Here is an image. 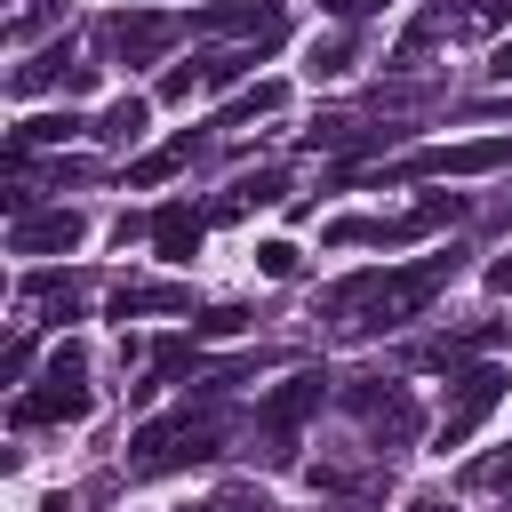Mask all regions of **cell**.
<instances>
[{"mask_svg":"<svg viewBox=\"0 0 512 512\" xmlns=\"http://www.w3.org/2000/svg\"><path fill=\"white\" fill-rule=\"evenodd\" d=\"M448 280H456V256H448V248H440V256H416V264H392V272H352V280L328 288V320H336L344 336L408 328V320H424V304H432Z\"/></svg>","mask_w":512,"mask_h":512,"instance_id":"6da1fadb","label":"cell"},{"mask_svg":"<svg viewBox=\"0 0 512 512\" xmlns=\"http://www.w3.org/2000/svg\"><path fill=\"white\" fill-rule=\"evenodd\" d=\"M216 456H224V416H216V400L176 408V416H160V424L136 432V472H192V464H216Z\"/></svg>","mask_w":512,"mask_h":512,"instance_id":"7a4b0ae2","label":"cell"},{"mask_svg":"<svg viewBox=\"0 0 512 512\" xmlns=\"http://www.w3.org/2000/svg\"><path fill=\"white\" fill-rule=\"evenodd\" d=\"M96 408V392H88V352L80 344H56L48 352V376L32 384V392H16V424L24 432H40V424H80Z\"/></svg>","mask_w":512,"mask_h":512,"instance_id":"3957f363","label":"cell"},{"mask_svg":"<svg viewBox=\"0 0 512 512\" xmlns=\"http://www.w3.org/2000/svg\"><path fill=\"white\" fill-rule=\"evenodd\" d=\"M456 216H464V200H456V192H424L408 216H336L320 240H328V248H392V240L440 232V224H456Z\"/></svg>","mask_w":512,"mask_h":512,"instance_id":"277c9868","label":"cell"},{"mask_svg":"<svg viewBox=\"0 0 512 512\" xmlns=\"http://www.w3.org/2000/svg\"><path fill=\"white\" fill-rule=\"evenodd\" d=\"M320 400H328V368H296L288 384H272L256 400V432H264V456L272 464H296V432H304V416Z\"/></svg>","mask_w":512,"mask_h":512,"instance_id":"5b68a950","label":"cell"},{"mask_svg":"<svg viewBox=\"0 0 512 512\" xmlns=\"http://www.w3.org/2000/svg\"><path fill=\"white\" fill-rule=\"evenodd\" d=\"M344 408L360 416V432H368L376 456H400V448H416V432H424V408H416L408 384H352Z\"/></svg>","mask_w":512,"mask_h":512,"instance_id":"8992f818","label":"cell"},{"mask_svg":"<svg viewBox=\"0 0 512 512\" xmlns=\"http://www.w3.org/2000/svg\"><path fill=\"white\" fill-rule=\"evenodd\" d=\"M504 392H512V376H504V368H488V360L456 368V376H448V408H440V432H432V440H440V448H464V440L504 408Z\"/></svg>","mask_w":512,"mask_h":512,"instance_id":"52a82bcc","label":"cell"},{"mask_svg":"<svg viewBox=\"0 0 512 512\" xmlns=\"http://www.w3.org/2000/svg\"><path fill=\"white\" fill-rule=\"evenodd\" d=\"M512 168V136H472V144H424L400 160V176H496Z\"/></svg>","mask_w":512,"mask_h":512,"instance_id":"ba28073f","label":"cell"},{"mask_svg":"<svg viewBox=\"0 0 512 512\" xmlns=\"http://www.w3.org/2000/svg\"><path fill=\"white\" fill-rule=\"evenodd\" d=\"M88 240V216L80 208H32V216H8V256H72Z\"/></svg>","mask_w":512,"mask_h":512,"instance_id":"9c48e42d","label":"cell"},{"mask_svg":"<svg viewBox=\"0 0 512 512\" xmlns=\"http://www.w3.org/2000/svg\"><path fill=\"white\" fill-rule=\"evenodd\" d=\"M176 16H152V8H128V16H104V48L120 56V64H160L168 48H176Z\"/></svg>","mask_w":512,"mask_h":512,"instance_id":"30bf717a","label":"cell"},{"mask_svg":"<svg viewBox=\"0 0 512 512\" xmlns=\"http://www.w3.org/2000/svg\"><path fill=\"white\" fill-rule=\"evenodd\" d=\"M184 24L192 32H240V40H280L288 32L280 0H216V8H192Z\"/></svg>","mask_w":512,"mask_h":512,"instance_id":"8fae6325","label":"cell"},{"mask_svg":"<svg viewBox=\"0 0 512 512\" xmlns=\"http://www.w3.org/2000/svg\"><path fill=\"white\" fill-rule=\"evenodd\" d=\"M16 96H40V88H64V96H80V88H96V64H80L72 48H48V56H32V64H16V80H8Z\"/></svg>","mask_w":512,"mask_h":512,"instance_id":"7c38bea8","label":"cell"},{"mask_svg":"<svg viewBox=\"0 0 512 512\" xmlns=\"http://www.w3.org/2000/svg\"><path fill=\"white\" fill-rule=\"evenodd\" d=\"M200 232H208L200 208H184V200L152 208V256H160V264H192V256H200Z\"/></svg>","mask_w":512,"mask_h":512,"instance_id":"4fadbf2b","label":"cell"},{"mask_svg":"<svg viewBox=\"0 0 512 512\" xmlns=\"http://www.w3.org/2000/svg\"><path fill=\"white\" fill-rule=\"evenodd\" d=\"M64 136H96V120H80V112H32V120H16V136H8V160L24 168L40 144H64Z\"/></svg>","mask_w":512,"mask_h":512,"instance_id":"5bb4252c","label":"cell"},{"mask_svg":"<svg viewBox=\"0 0 512 512\" xmlns=\"http://www.w3.org/2000/svg\"><path fill=\"white\" fill-rule=\"evenodd\" d=\"M392 136L400 128H376V120H320V128H304V152H376Z\"/></svg>","mask_w":512,"mask_h":512,"instance_id":"9a60e30c","label":"cell"},{"mask_svg":"<svg viewBox=\"0 0 512 512\" xmlns=\"http://www.w3.org/2000/svg\"><path fill=\"white\" fill-rule=\"evenodd\" d=\"M112 312H120V320H144V312H192V288H176V280H136V288L112 296Z\"/></svg>","mask_w":512,"mask_h":512,"instance_id":"2e32d148","label":"cell"},{"mask_svg":"<svg viewBox=\"0 0 512 512\" xmlns=\"http://www.w3.org/2000/svg\"><path fill=\"white\" fill-rule=\"evenodd\" d=\"M144 120H152V104H144V96H120V104H104V112H96V144H120V152H128V144L144 136Z\"/></svg>","mask_w":512,"mask_h":512,"instance_id":"e0dca14e","label":"cell"},{"mask_svg":"<svg viewBox=\"0 0 512 512\" xmlns=\"http://www.w3.org/2000/svg\"><path fill=\"white\" fill-rule=\"evenodd\" d=\"M192 152H200V136H168L160 152H144V160L128 168V184H168V176H176V168H184Z\"/></svg>","mask_w":512,"mask_h":512,"instance_id":"ac0fdd59","label":"cell"},{"mask_svg":"<svg viewBox=\"0 0 512 512\" xmlns=\"http://www.w3.org/2000/svg\"><path fill=\"white\" fill-rule=\"evenodd\" d=\"M288 184H280V168H256V176H240L224 200H216V216H240V208H264V200H280Z\"/></svg>","mask_w":512,"mask_h":512,"instance_id":"d6986e66","label":"cell"},{"mask_svg":"<svg viewBox=\"0 0 512 512\" xmlns=\"http://www.w3.org/2000/svg\"><path fill=\"white\" fill-rule=\"evenodd\" d=\"M280 96H288V88H280V80H256V88H240V96H232V104H224V128H248V120H256V112H280Z\"/></svg>","mask_w":512,"mask_h":512,"instance_id":"ffe728a7","label":"cell"},{"mask_svg":"<svg viewBox=\"0 0 512 512\" xmlns=\"http://www.w3.org/2000/svg\"><path fill=\"white\" fill-rule=\"evenodd\" d=\"M72 296H80L72 272H64V280H56V272H32V280H24V304H56V312H72Z\"/></svg>","mask_w":512,"mask_h":512,"instance_id":"44dd1931","label":"cell"},{"mask_svg":"<svg viewBox=\"0 0 512 512\" xmlns=\"http://www.w3.org/2000/svg\"><path fill=\"white\" fill-rule=\"evenodd\" d=\"M224 336H248V312L216 304V312H200V320H192V344H224Z\"/></svg>","mask_w":512,"mask_h":512,"instance_id":"7402d4cb","label":"cell"},{"mask_svg":"<svg viewBox=\"0 0 512 512\" xmlns=\"http://www.w3.org/2000/svg\"><path fill=\"white\" fill-rule=\"evenodd\" d=\"M200 88H208V80H200V64H168V72H160V104H192Z\"/></svg>","mask_w":512,"mask_h":512,"instance_id":"603a6c76","label":"cell"},{"mask_svg":"<svg viewBox=\"0 0 512 512\" xmlns=\"http://www.w3.org/2000/svg\"><path fill=\"white\" fill-rule=\"evenodd\" d=\"M256 264H264V280H288V272H296V240H264Z\"/></svg>","mask_w":512,"mask_h":512,"instance_id":"cb8c5ba5","label":"cell"},{"mask_svg":"<svg viewBox=\"0 0 512 512\" xmlns=\"http://www.w3.org/2000/svg\"><path fill=\"white\" fill-rule=\"evenodd\" d=\"M344 64H352V48H344V40H328V48H312V64H304V72H312V80H328V72H344Z\"/></svg>","mask_w":512,"mask_h":512,"instance_id":"d4e9b609","label":"cell"},{"mask_svg":"<svg viewBox=\"0 0 512 512\" xmlns=\"http://www.w3.org/2000/svg\"><path fill=\"white\" fill-rule=\"evenodd\" d=\"M320 8H328V16H336V24H360V16H368V8H376V0H320Z\"/></svg>","mask_w":512,"mask_h":512,"instance_id":"484cf974","label":"cell"},{"mask_svg":"<svg viewBox=\"0 0 512 512\" xmlns=\"http://www.w3.org/2000/svg\"><path fill=\"white\" fill-rule=\"evenodd\" d=\"M488 288H496V296H512V256H496V264H488Z\"/></svg>","mask_w":512,"mask_h":512,"instance_id":"4316f807","label":"cell"},{"mask_svg":"<svg viewBox=\"0 0 512 512\" xmlns=\"http://www.w3.org/2000/svg\"><path fill=\"white\" fill-rule=\"evenodd\" d=\"M472 480H488V488H496V480H512V456H496V464H472Z\"/></svg>","mask_w":512,"mask_h":512,"instance_id":"83f0119b","label":"cell"},{"mask_svg":"<svg viewBox=\"0 0 512 512\" xmlns=\"http://www.w3.org/2000/svg\"><path fill=\"white\" fill-rule=\"evenodd\" d=\"M488 80H512V40H504V48L488 56Z\"/></svg>","mask_w":512,"mask_h":512,"instance_id":"f1b7e54d","label":"cell"},{"mask_svg":"<svg viewBox=\"0 0 512 512\" xmlns=\"http://www.w3.org/2000/svg\"><path fill=\"white\" fill-rule=\"evenodd\" d=\"M408 512H448V504H440V496H416V504H408Z\"/></svg>","mask_w":512,"mask_h":512,"instance_id":"f546056e","label":"cell"}]
</instances>
